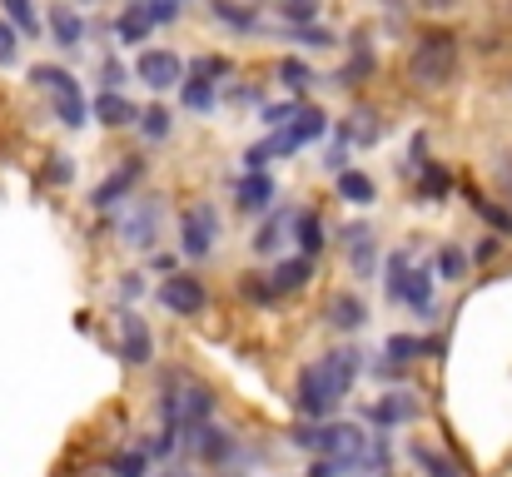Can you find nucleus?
Here are the masks:
<instances>
[{"instance_id": "f257e3e1", "label": "nucleus", "mask_w": 512, "mask_h": 477, "mask_svg": "<svg viewBox=\"0 0 512 477\" xmlns=\"http://www.w3.org/2000/svg\"><path fill=\"white\" fill-rule=\"evenodd\" d=\"M358 373H363V353H358V348H334V353L314 358V363L299 373V383H294V408H299L309 423H329V418L339 413V403L353 393Z\"/></svg>"}, {"instance_id": "f03ea898", "label": "nucleus", "mask_w": 512, "mask_h": 477, "mask_svg": "<svg viewBox=\"0 0 512 477\" xmlns=\"http://www.w3.org/2000/svg\"><path fill=\"white\" fill-rule=\"evenodd\" d=\"M458 75V35L453 30H423L408 50V80L418 90H443Z\"/></svg>"}, {"instance_id": "7ed1b4c3", "label": "nucleus", "mask_w": 512, "mask_h": 477, "mask_svg": "<svg viewBox=\"0 0 512 477\" xmlns=\"http://www.w3.org/2000/svg\"><path fill=\"white\" fill-rule=\"evenodd\" d=\"M160 413H165V428L179 438V433L204 428V423L214 418V393H209L204 383H194V378H179V373H174L170 388H165V398H160Z\"/></svg>"}, {"instance_id": "20e7f679", "label": "nucleus", "mask_w": 512, "mask_h": 477, "mask_svg": "<svg viewBox=\"0 0 512 477\" xmlns=\"http://www.w3.org/2000/svg\"><path fill=\"white\" fill-rule=\"evenodd\" d=\"M214 239H219V214H214V204H209V199L189 204V209L179 214V254H184V259H209V254H214Z\"/></svg>"}, {"instance_id": "39448f33", "label": "nucleus", "mask_w": 512, "mask_h": 477, "mask_svg": "<svg viewBox=\"0 0 512 477\" xmlns=\"http://www.w3.org/2000/svg\"><path fill=\"white\" fill-rule=\"evenodd\" d=\"M324 130H329V115H324L319 105H299V110H294V120H289L284 130H274V135H269V150H274V155H294V150L314 145Z\"/></svg>"}, {"instance_id": "423d86ee", "label": "nucleus", "mask_w": 512, "mask_h": 477, "mask_svg": "<svg viewBox=\"0 0 512 477\" xmlns=\"http://www.w3.org/2000/svg\"><path fill=\"white\" fill-rule=\"evenodd\" d=\"M145 169H150V159L145 155H130L125 164H115V169L90 189V209H115L125 194H135V184L145 179Z\"/></svg>"}, {"instance_id": "0eeeda50", "label": "nucleus", "mask_w": 512, "mask_h": 477, "mask_svg": "<svg viewBox=\"0 0 512 477\" xmlns=\"http://www.w3.org/2000/svg\"><path fill=\"white\" fill-rule=\"evenodd\" d=\"M160 214H165L160 194L135 199V209L120 219V239H125L130 249H155V239H160Z\"/></svg>"}, {"instance_id": "6e6552de", "label": "nucleus", "mask_w": 512, "mask_h": 477, "mask_svg": "<svg viewBox=\"0 0 512 477\" xmlns=\"http://www.w3.org/2000/svg\"><path fill=\"white\" fill-rule=\"evenodd\" d=\"M339 244H343L348 269H353L358 279H373V274H378V239H373V224H363V219L343 224Z\"/></svg>"}, {"instance_id": "1a4fd4ad", "label": "nucleus", "mask_w": 512, "mask_h": 477, "mask_svg": "<svg viewBox=\"0 0 512 477\" xmlns=\"http://www.w3.org/2000/svg\"><path fill=\"white\" fill-rule=\"evenodd\" d=\"M160 304L179 318H194L209 309V289H204L194 274H170V279L160 284Z\"/></svg>"}, {"instance_id": "9d476101", "label": "nucleus", "mask_w": 512, "mask_h": 477, "mask_svg": "<svg viewBox=\"0 0 512 477\" xmlns=\"http://www.w3.org/2000/svg\"><path fill=\"white\" fill-rule=\"evenodd\" d=\"M135 80H145L150 90H170L184 80V60L174 50H140L135 60Z\"/></svg>"}, {"instance_id": "9b49d317", "label": "nucleus", "mask_w": 512, "mask_h": 477, "mask_svg": "<svg viewBox=\"0 0 512 477\" xmlns=\"http://www.w3.org/2000/svg\"><path fill=\"white\" fill-rule=\"evenodd\" d=\"M120 358H125L130 368H145V363L155 358V338H150L145 318L135 314V309L120 314Z\"/></svg>"}, {"instance_id": "f8f14e48", "label": "nucleus", "mask_w": 512, "mask_h": 477, "mask_svg": "<svg viewBox=\"0 0 512 477\" xmlns=\"http://www.w3.org/2000/svg\"><path fill=\"white\" fill-rule=\"evenodd\" d=\"M184 438V453H194L199 463H229L234 458V438L229 433H219V428H189V433H179Z\"/></svg>"}, {"instance_id": "ddd939ff", "label": "nucleus", "mask_w": 512, "mask_h": 477, "mask_svg": "<svg viewBox=\"0 0 512 477\" xmlns=\"http://www.w3.org/2000/svg\"><path fill=\"white\" fill-rule=\"evenodd\" d=\"M353 55H348V65H339V75H334V85L339 90H358V85H368L373 80V70H378V60H373V50H368V30H353Z\"/></svg>"}, {"instance_id": "4468645a", "label": "nucleus", "mask_w": 512, "mask_h": 477, "mask_svg": "<svg viewBox=\"0 0 512 477\" xmlns=\"http://www.w3.org/2000/svg\"><path fill=\"white\" fill-rule=\"evenodd\" d=\"M274 194H279V184L269 179V169H264V174H244V179L234 184V204H239L244 214H269V209H274Z\"/></svg>"}, {"instance_id": "2eb2a0df", "label": "nucleus", "mask_w": 512, "mask_h": 477, "mask_svg": "<svg viewBox=\"0 0 512 477\" xmlns=\"http://www.w3.org/2000/svg\"><path fill=\"white\" fill-rule=\"evenodd\" d=\"M398 304H408L413 314L433 318V269L428 264H408V274H403V294H398Z\"/></svg>"}, {"instance_id": "dca6fc26", "label": "nucleus", "mask_w": 512, "mask_h": 477, "mask_svg": "<svg viewBox=\"0 0 512 477\" xmlns=\"http://www.w3.org/2000/svg\"><path fill=\"white\" fill-rule=\"evenodd\" d=\"M45 25H50V40L60 45V50H80L85 45V20H80V10L75 5H55L50 15H45Z\"/></svg>"}, {"instance_id": "f3484780", "label": "nucleus", "mask_w": 512, "mask_h": 477, "mask_svg": "<svg viewBox=\"0 0 512 477\" xmlns=\"http://www.w3.org/2000/svg\"><path fill=\"white\" fill-rule=\"evenodd\" d=\"M418 418V398H408V393H383L373 408H368V423L373 428H398V423H413Z\"/></svg>"}, {"instance_id": "a211bd4d", "label": "nucleus", "mask_w": 512, "mask_h": 477, "mask_svg": "<svg viewBox=\"0 0 512 477\" xmlns=\"http://www.w3.org/2000/svg\"><path fill=\"white\" fill-rule=\"evenodd\" d=\"M309 279H314V259L294 254V259H279V264H274L269 289H274V299H279V294H299V289H309Z\"/></svg>"}, {"instance_id": "6ab92c4d", "label": "nucleus", "mask_w": 512, "mask_h": 477, "mask_svg": "<svg viewBox=\"0 0 512 477\" xmlns=\"http://www.w3.org/2000/svg\"><path fill=\"white\" fill-rule=\"evenodd\" d=\"M339 140L343 145H378V140H383V120H378V110L358 105L348 120H339Z\"/></svg>"}, {"instance_id": "aec40b11", "label": "nucleus", "mask_w": 512, "mask_h": 477, "mask_svg": "<svg viewBox=\"0 0 512 477\" xmlns=\"http://www.w3.org/2000/svg\"><path fill=\"white\" fill-rule=\"evenodd\" d=\"M90 115H95L105 130H125V125H135V115H140V110H135L120 90H100V95H95V105H90Z\"/></svg>"}, {"instance_id": "412c9836", "label": "nucleus", "mask_w": 512, "mask_h": 477, "mask_svg": "<svg viewBox=\"0 0 512 477\" xmlns=\"http://www.w3.org/2000/svg\"><path fill=\"white\" fill-rule=\"evenodd\" d=\"M50 105H55V120H60L65 130H85V125H90V105H85V95H80V80L65 85V90H55Z\"/></svg>"}, {"instance_id": "4be33fe9", "label": "nucleus", "mask_w": 512, "mask_h": 477, "mask_svg": "<svg viewBox=\"0 0 512 477\" xmlns=\"http://www.w3.org/2000/svg\"><path fill=\"white\" fill-rule=\"evenodd\" d=\"M209 15L214 20H224L229 30H244V35H254L264 20H259V10L249 5V0H209Z\"/></svg>"}, {"instance_id": "5701e85b", "label": "nucleus", "mask_w": 512, "mask_h": 477, "mask_svg": "<svg viewBox=\"0 0 512 477\" xmlns=\"http://www.w3.org/2000/svg\"><path fill=\"white\" fill-rule=\"evenodd\" d=\"M363 323H368V304H363L358 294H334V299H329V328L358 333Z\"/></svg>"}, {"instance_id": "b1692460", "label": "nucleus", "mask_w": 512, "mask_h": 477, "mask_svg": "<svg viewBox=\"0 0 512 477\" xmlns=\"http://www.w3.org/2000/svg\"><path fill=\"white\" fill-rule=\"evenodd\" d=\"M115 35H120V45H145V40L155 35V20L145 15V5H140V0L120 10V20H115Z\"/></svg>"}, {"instance_id": "393cba45", "label": "nucleus", "mask_w": 512, "mask_h": 477, "mask_svg": "<svg viewBox=\"0 0 512 477\" xmlns=\"http://www.w3.org/2000/svg\"><path fill=\"white\" fill-rule=\"evenodd\" d=\"M294 244H299V254L304 259H314L329 239H324V219H319V209H299L294 214Z\"/></svg>"}, {"instance_id": "a878e982", "label": "nucleus", "mask_w": 512, "mask_h": 477, "mask_svg": "<svg viewBox=\"0 0 512 477\" xmlns=\"http://www.w3.org/2000/svg\"><path fill=\"white\" fill-rule=\"evenodd\" d=\"M428 353H443V343H428V338H413V333H393L388 338V363H398V368H408V363H418Z\"/></svg>"}, {"instance_id": "bb28decb", "label": "nucleus", "mask_w": 512, "mask_h": 477, "mask_svg": "<svg viewBox=\"0 0 512 477\" xmlns=\"http://www.w3.org/2000/svg\"><path fill=\"white\" fill-rule=\"evenodd\" d=\"M334 184H339V199H343V204H358V209H368V204L378 199V184H373L363 169H343V174H334Z\"/></svg>"}, {"instance_id": "cd10ccee", "label": "nucleus", "mask_w": 512, "mask_h": 477, "mask_svg": "<svg viewBox=\"0 0 512 477\" xmlns=\"http://www.w3.org/2000/svg\"><path fill=\"white\" fill-rule=\"evenodd\" d=\"M358 477H393V448H388V433H378V438H368V448H363V458H358Z\"/></svg>"}, {"instance_id": "c85d7f7f", "label": "nucleus", "mask_w": 512, "mask_h": 477, "mask_svg": "<svg viewBox=\"0 0 512 477\" xmlns=\"http://www.w3.org/2000/svg\"><path fill=\"white\" fill-rule=\"evenodd\" d=\"M418 169H423V174H418V199H428V204H443V199L453 194V174H448L443 164H433V159H423Z\"/></svg>"}, {"instance_id": "c756f323", "label": "nucleus", "mask_w": 512, "mask_h": 477, "mask_svg": "<svg viewBox=\"0 0 512 477\" xmlns=\"http://www.w3.org/2000/svg\"><path fill=\"white\" fill-rule=\"evenodd\" d=\"M0 20L15 30V35H25V40H35L40 35V15H35V0H0Z\"/></svg>"}, {"instance_id": "7c9ffc66", "label": "nucleus", "mask_w": 512, "mask_h": 477, "mask_svg": "<svg viewBox=\"0 0 512 477\" xmlns=\"http://www.w3.org/2000/svg\"><path fill=\"white\" fill-rule=\"evenodd\" d=\"M135 125H140V135H145L150 145L170 140V130H174V120H170V110H165V105H150V110H140V115H135Z\"/></svg>"}, {"instance_id": "2f4dec72", "label": "nucleus", "mask_w": 512, "mask_h": 477, "mask_svg": "<svg viewBox=\"0 0 512 477\" xmlns=\"http://www.w3.org/2000/svg\"><path fill=\"white\" fill-rule=\"evenodd\" d=\"M413 463L423 468V477H463L453 458H443V453H438V448H428V443H413Z\"/></svg>"}, {"instance_id": "473e14b6", "label": "nucleus", "mask_w": 512, "mask_h": 477, "mask_svg": "<svg viewBox=\"0 0 512 477\" xmlns=\"http://www.w3.org/2000/svg\"><path fill=\"white\" fill-rule=\"evenodd\" d=\"M279 80H284L294 95H304V90L314 85V70H309V60H299V55H284V60H279Z\"/></svg>"}, {"instance_id": "72a5a7b5", "label": "nucleus", "mask_w": 512, "mask_h": 477, "mask_svg": "<svg viewBox=\"0 0 512 477\" xmlns=\"http://www.w3.org/2000/svg\"><path fill=\"white\" fill-rule=\"evenodd\" d=\"M179 100H184V110H214V85L189 75V80H179Z\"/></svg>"}, {"instance_id": "f704fd0d", "label": "nucleus", "mask_w": 512, "mask_h": 477, "mask_svg": "<svg viewBox=\"0 0 512 477\" xmlns=\"http://www.w3.org/2000/svg\"><path fill=\"white\" fill-rule=\"evenodd\" d=\"M279 244H284V214H269V219H264V224L254 229L249 249H254V254H274Z\"/></svg>"}, {"instance_id": "c9c22d12", "label": "nucleus", "mask_w": 512, "mask_h": 477, "mask_svg": "<svg viewBox=\"0 0 512 477\" xmlns=\"http://www.w3.org/2000/svg\"><path fill=\"white\" fill-rule=\"evenodd\" d=\"M274 10H279L289 25H319L324 0H274Z\"/></svg>"}, {"instance_id": "e433bc0d", "label": "nucleus", "mask_w": 512, "mask_h": 477, "mask_svg": "<svg viewBox=\"0 0 512 477\" xmlns=\"http://www.w3.org/2000/svg\"><path fill=\"white\" fill-rule=\"evenodd\" d=\"M110 477H150L145 448H125V453H115V458H110Z\"/></svg>"}, {"instance_id": "4c0bfd02", "label": "nucleus", "mask_w": 512, "mask_h": 477, "mask_svg": "<svg viewBox=\"0 0 512 477\" xmlns=\"http://www.w3.org/2000/svg\"><path fill=\"white\" fill-rule=\"evenodd\" d=\"M284 40H299L304 50H329V45H334V30H329V25H289Z\"/></svg>"}, {"instance_id": "58836bf2", "label": "nucleus", "mask_w": 512, "mask_h": 477, "mask_svg": "<svg viewBox=\"0 0 512 477\" xmlns=\"http://www.w3.org/2000/svg\"><path fill=\"white\" fill-rule=\"evenodd\" d=\"M30 85H35V90H45V95H55V90L75 85V75H70L65 65H35V70H30Z\"/></svg>"}, {"instance_id": "ea45409f", "label": "nucleus", "mask_w": 512, "mask_h": 477, "mask_svg": "<svg viewBox=\"0 0 512 477\" xmlns=\"http://www.w3.org/2000/svg\"><path fill=\"white\" fill-rule=\"evenodd\" d=\"M408 264H413L408 249H393V254H388V269H383V294H388V299L403 294V274H408Z\"/></svg>"}, {"instance_id": "a19ab883", "label": "nucleus", "mask_w": 512, "mask_h": 477, "mask_svg": "<svg viewBox=\"0 0 512 477\" xmlns=\"http://www.w3.org/2000/svg\"><path fill=\"white\" fill-rule=\"evenodd\" d=\"M189 75H199V80L214 85V80H229V75H234V60H229V55H199V60L189 65Z\"/></svg>"}, {"instance_id": "79ce46f5", "label": "nucleus", "mask_w": 512, "mask_h": 477, "mask_svg": "<svg viewBox=\"0 0 512 477\" xmlns=\"http://www.w3.org/2000/svg\"><path fill=\"white\" fill-rule=\"evenodd\" d=\"M468 199H473V209H478V214H483V219L498 229V239H503V234H512V209H503V204H488L478 189H468Z\"/></svg>"}, {"instance_id": "37998d69", "label": "nucleus", "mask_w": 512, "mask_h": 477, "mask_svg": "<svg viewBox=\"0 0 512 477\" xmlns=\"http://www.w3.org/2000/svg\"><path fill=\"white\" fill-rule=\"evenodd\" d=\"M468 274V254L458 244H443L438 249V279H463Z\"/></svg>"}, {"instance_id": "c03bdc74", "label": "nucleus", "mask_w": 512, "mask_h": 477, "mask_svg": "<svg viewBox=\"0 0 512 477\" xmlns=\"http://www.w3.org/2000/svg\"><path fill=\"white\" fill-rule=\"evenodd\" d=\"M294 110H299V105H289V100H279V105H259V125L274 135V130H284V125L294 120Z\"/></svg>"}, {"instance_id": "a18cd8bd", "label": "nucleus", "mask_w": 512, "mask_h": 477, "mask_svg": "<svg viewBox=\"0 0 512 477\" xmlns=\"http://www.w3.org/2000/svg\"><path fill=\"white\" fill-rule=\"evenodd\" d=\"M239 294L249 299V304H274V289H269V279H259V274H239Z\"/></svg>"}, {"instance_id": "49530a36", "label": "nucleus", "mask_w": 512, "mask_h": 477, "mask_svg": "<svg viewBox=\"0 0 512 477\" xmlns=\"http://www.w3.org/2000/svg\"><path fill=\"white\" fill-rule=\"evenodd\" d=\"M269 159H274V150H269V140L249 145V150H244V174H264V169H269Z\"/></svg>"}, {"instance_id": "de8ad7c7", "label": "nucleus", "mask_w": 512, "mask_h": 477, "mask_svg": "<svg viewBox=\"0 0 512 477\" xmlns=\"http://www.w3.org/2000/svg\"><path fill=\"white\" fill-rule=\"evenodd\" d=\"M45 179H50V184H70V179H75V159H70V155H50V164H45Z\"/></svg>"}, {"instance_id": "09e8293b", "label": "nucleus", "mask_w": 512, "mask_h": 477, "mask_svg": "<svg viewBox=\"0 0 512 477\" xmlns=\"http://www.w3.org/2000/svg\"><path fill=\"white\" fill-rule=\"evenodd\" d=\"M145 5V15L155 20V25H170V20H179V0H140Z\"/></svg>"}, {"instance_id": "8fccbe9b", "label": "nucleus", "mask_w": 512, "mask_h": 477, "mask_svg": "<svg viewBox=\"0 0 512 477\" xmlns=\"http://www.w3.org/2000/svg\"><path fill=\"white\" fill-rule=\"evenodd\" d=\"M120 80H125V65L110 55V60H100V90H120Z\"/></svg>"}, {"instance_id": "3c124183", "label": "nucleus", "mask_w": 512, "mask_h": 477, "mask_svg": "<svg viewBox=\"0 0 512 477\" xmlns=\"http://www.w3.org/2000/svg\"><path fill=\"white\" fill-rule=\"evenodd\" d=\"M15 55H20V35L0 20V65H15Z\"/></svg>"}, {"instance_id": "603ef678", "label": "nucleus", "mask_w": 512, "mask_h": 477, "mask_svg": "<svg viewBox=\"0 0 512 477\" xmlns=\"http://www.w3.org/2000/svg\"><path fill=\"white\" fill-rule=\"evenodd\" d=\"M120 294H125L130 304H135V299L145 294V274H120Z\"/></svg>"}, {"instance_id": "864d4df0", "label": "nucleus", "mask_w": 512, "mask_h": 477, "mask_svg": "<svg viewBox=\"0 0 512 477\" xmlns=\"http://www.w3.org/2000/svg\"><path fill=\"white\" fill-rule=\"evenodd\" d=\"M309 477H348V468H343L339 458H319V463L309 468Z\"/></svg>"}, {"instance_id": "5fc2aeb1", "label": "nucleus", "mask_w": 512, "mask_h": 477, "mask_svg": "<svg viewBox=\"0 0 512 477\" xmlns=\"http://www.w3.org/2000/svg\"><path fill=\"white\" fill-rule=\"evenodd\" d=\"M498 249H503V239L493 234V239H483V244L473 249V259H478V264H493V259H498Z\"/></svg>"}, {"instance_id": "6e6d98bb", "label": "nucleus", "mask_w": 512, "mask_h": 477, "mask_svg": "<svg viewBox=\"0 0 512 477\" xmlns=\"http://www.w3.org/2000/svg\"><path fill=\"white\" fill-rule=\"evenodd\" d=\"M343 159H348V145H334V150H329V155H324V169H329V174H343V169H348V164H343Z\"/></svg>"}, {"instance_id": "4d7b16f0", "label": "nucleus", "mask_w": 512, "mask_h": 477, "mask_svg": "<svg viewBox=\"0 0 512 477\" xmlns=\"http://www.w3.org/2000/svg\"><path fill=\"white\" fill-rule=\"evenodd\" d=\"M373 378H378V383H398L403 368H398V363H373Z\"/></svg>"}, {"instance_id": "13d9d810", "label": "nucleus", "mask_w": 512, "mask_h": 477, "mask_svg": "<svg viewBox=\"0 0 512 477\" xmlns=\"http://www.w3.org/2000/svg\"><path fill=\"white\" fill-rule=\"evenodd\" d=\"M413 5H418L423 15H448V10H453L458 0H413Z\"/></svg>"}, {"instance_id": "bf43d9fd", "label": "nucleus", "mask_w": 512, "mask_h": 477, "mask_svg": "<svg viewBox=\"0 0 512 477\" xmlns=\"http://www.w3.org/2000/svg\"><path fill=\"white\" fill-rule=\"evenodd\" d=\"M378 5H383L393 20H403V10H408V0H378Z\"/></svg>"}, {"instance_id": "052dcab7", "label": "nucleus", "mask_w": 512, "mask_h": 477, "mask_svg": "<svg viewBox=\"0 0 512 477\" xmlns=\"http://www.w3.org/2000/svg\"><path fill=\"white\" fill-rule=\"evenodd\" d=\"M155 477H184V473H155Z\"/></svg>"}]
</instances>
